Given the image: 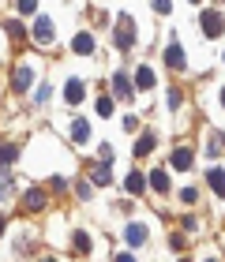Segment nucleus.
Returning a JSON list of instances; mask_svg holds the SVG:
<instances>
[{
  "instance_id": "obj_30",
  "label": "nucleus",
  "mask_w": 225,
  "mask_h": 262,
  "mask_svg": "<svg viewBox=\"0 0 225 262\" xmlns=\"http://www.w3.org/2000/svg\"><path fill=\"white\" fill-rule=\"evenodd\" d=\"M45 262H56V258H45Z\"/></svg>"
},
{
  "instance_id": "obj_10",
  "label": "nucleus",
  "mask_w": 225,
  "mask_h": 262,
  "mask_svg": "<svg viewBox=\"0 0 225 262\" xmlns=\"http://www.w3.org/2000/svg\"><path fill=\"white\" fill-rule=\"evenodd\" d=\"M72 49H75L79 56H90V53H94V34H75Z\"/></svg>"
},
{
  "instance_id": "obj_1",
  "label": "nucleus",
  "mask_w": 225,
  "mask_h": 262,
  "mask_svg": "<svg viewBox=\"0 0 225 262\" xmlns=\"http://www.w3.org/2000/svg\"><path fill=\"white\" fill-rule=\"evenodd\" d=\"M113 45L120 53H128L135 45V23H132V15H120L116 19V34H113Z\"/></svg>"
},
{
  "instance_id": "obj_2",
  "label": "nucleus",
  "mask_w": 225,
  "mask_h": 262,
  "mask_svg": "<svg viewBox=\"0 0 225 262\" xmlns=\"http://www.w3.org/2000/svg\"><path fill=\"white\" fill-rule=\"evenodd\" d=\"M199 27H203V34H207V38H218V34L225 30V23H221V15H218V11H203Z\"/></svg>"
},
{
  "instance_id": "obj_25",
  "label": "nucleus",
  "mask_w": 225,
  "mask_h": 262,
  "mask_svg": "<svg viewBox=\"0 0 225 262\" xmlns=\"http://www.w3.org/2000/svg\"><path fill=\"white\" fill-rule=\"evenodd\" d=\"M34 8H38V0H19V11H27V15H30Z\"/></svg>"
},
{
  "instance_id": "obj_4",
  "label": "nucleus",
  "mask_w": 225,
  "mask_h": 262,
  "mask_svg": "<svg viewBox=\"0 0 225 262\" xmlns=\"http://www.w3.org/2000/svg\"><path fill=\"white\" fill-rule=\"evenodd\" d=\"M30 82H34V68L30 64H19L15 71H11V86L15 90H30Z\"/></svg>"
},
{
  "instance_id": "obj_28",
  "label": "nucleus",
  "mask_w": 225,
  "mask_h": 262,
  "mask_svg": "<svg viewBox=\"0 0 225 262\" xmlns=\"http://www.w3.org/2000/svg\"><path fill=\"white\" fill-rule=\"evenodd\" d=\"M113 262H135V258H132V255H116Z\"/></svg>"
},
{
  "instance_id": "obj_19",
  "label": "nucleus",
  "mask_w": 225,
  "mask_h": 262,
  "mask_svg": "<svg viewBox=\"0 0 225 262\" xmlns=\"http://www.w3.org/2000/svg\"><path fill=\"white\" fill-rule=\"evenodd\" d=\"M75 251H79V255L90 251V236H87V232H75Z\"/></svg>"
},
{
  "instance_id": "obj_21",
  "label": "nucleus",
  "mask_w": 225,
  "mask_h": 262,
  "mask_svg": "<svg viewBox=\"0 0 225 262\" xmlns=\"http://www.w3.org/2000/svg\"><path fill=\"white\" fill-rule=\"evenodd\" d=\"M98 113H101V116H113V101L101 98V101H98Z\"/></svg>"
},
{
  "instance_id": "obj_7",
  "label": "nucleus",
  "mask_w": 225,
  "mask_h": 262,
  "mask_svg": "<svg viewBox=\"0 0 225 262\" xmlns=\"http://www.w3.org/2000/svg\"><path fill=\"white\" fill-rule=\"evenodd\" d=\"M90 180H94V184H101V187H105V184H113L109 165H105V161H94V165H90Z\"/></svg>"
},
{
  "instance_id": "obj_3",
  "label": "nucleus",
  "mask_w": 225,
  "mask_h": 262,
  "mask_svg": "<svg viewBox=\"0 0 225 262\" xmlns=\"http://www.w3.org/2000/svg\"><path fill=\"white\" fill-rule=\"evenodd\" d=\"M53 34H56V27H53V19H45V15H38V23H34V41H38V45H49V41H53Z\"/></svg>"
},
{
  "instance_id": "obj_26",
  "label": "nucleus",
  "mask_w": 225,
  "mask_h": 262,
  "mask_svg": "<svg viewBox=\"0 0 225 262\" xmlns=\"http://www.w3.org/2000/svg\"><path fill=\"white\" fill-rule=\"evenodd\" d=\"M180 101H184V98H180V90H169V109H176Z\"/></svg>"
},
{
  "instance_id": "obj_12",
  "label": "nucleus",
  "mask_w": 225,
  "mask_h": 262,
  "mask_svg": "<svg viewBox=\"0 0 225 262\" xmlns=\"http://www.w3.org/2000/svg\"><path fill=\"white\" fill-rule=\"evenodd\" d=\"M150 187H154L158 195H165V191H169V172H165V169H154V176H150Z\"/></svg>"
},
{
  "instance_id": "obj_16",
  "label": "nucleus",
  "mask_w": 225,
  "mask_h": 262,
  "mask_svg": "<svg viewBox=\"0 0 225 262\" xmlns=\"http://www.w3.org/2000/svg\"><path fill=\"white\" fill-rule=\"evenodd\" d=\"M154 82H158V79H154V71H150V68H139V71H135V86H143V90H150Z\"/></svg>"
},
{
  "instance_id": "obj_14",
  "label": "nucleus",
  "mask_w": 225,
  "mask_h": 262,
  "mask_svg": "<svg viewBox=\"0 0 225 262\" xmlns=\"http://www.w3.org/2000/svg\"><path fill=\"white\" fill-rule=\"evenodd\" d=\"M128 244H132V247H139V244H147V229H143V225H128Z\"/></svg>"
},
{
  "instance_id": "obj_20",
  "label": "nucleus",
  "mask_w": 225,
  "mask_h": 262,
  "mask_svg": "<svg viewBox=\"0 0 225 262\" xmlns=\"http://www.w3.org/2000/svg\"><path fill=\"white\" fill-rule=\"evenodd\" d=\"M15 146H4V150H0V165H11V161H15Z\"/></svg>"
},
{
  "instance_id": "obj_6",
  "label": "nucleus",
  "mask_w": 225,
  "mask_h": 262,
  "mask_svg": "<svg viewBox=\"0 0 225 262\" xmlns=\"http://www.w3.org/2000/svg\"><path fill=\"white\" fill-rule=\"evenodd\" d=\"M83 94H87L83 79H68V86H64V98H68V105H79V101H83Z\"/></svg>"
},
{
  "instance_id": "obj_23",
  "label": "nucleus",
  "mask_w": 225,
  "mask_h": 262,
  "mask_svg": "<svg viewBox=\"0 0 225 262\" xmlns=\"http://www.w3.org/2000/svg\"><path fill=\"white\" fill-rule=\"evenodd\" d=\"M180 199H184V202H195V199H199V191H195V187H184Z\"/></svg>"
},
{
  "instance_id": "obj_31",
  "label": "nucleus",
  "mask_w": 225,
  "mask_h": 262,
  "mask_svg": "<svg viewBox=\"0 0 225 262\" xmlns=\"http://www.w3.org/2000/svg\"><path fill=\"white\" fill-rule=\"evenodd\" d=\"M221 101H225V90H221Z\"/></svg>"
},
{
  "instance_id": "obj_33",
  "label": "nucleus",
  "mask_w": 225,
  "mask_h": 262,
  "mask_svg": "<svg viewBox=\"0 0 225 262\" xmlns=\"http://www.w3.org/2000/svg\"><path fill=\"white\" fill-rule=\"evenodd\" d=\"M180 262H188V258H180Z\"/></svg>"
},
{
  "instance_id": "obj_17",
  "label": "nucleus",
  "mask_w": 225,
  "mask_h": 262,
  "mask_svg": "<svg viewBox=\"0 0 225 262\" xmlns=\"http://www.w3.org/2000/svg\"><path fill=\"white\" fill-rule=\"evenodd\" d=\"M154 150V135L147 131V135H139V142H135V158H143V154H150Z\"/></svg>"
},
{
  "instance_id": "obj_11",
  "label": "nucleus",
  "mask_w": 225,
  "mask_h": 262,
  "mask_svg": "<svg viewBox=\"0 0 225 262\" xmlns=\"http://www.w3.org/2000/svg\"><path fill=\"white\" fill-rule=\"evenodd\" d=\"M113 94H116V98H132V86H128L124 71H116V75H113Z\"/></svg>"
},
{
  "instance_id": "obj_24",
  "label": "nucleus",
  "mask_w": 225,
  "mask_h": 262,
  "mask_svg": "<svg viewBox=\"0 0 225 262\" xmlns=\"http://www.w3.org/2000/svg\"><path fill=\"white\" fill-rule=\"evenodd\" d=\"M169 8H173L169 0H154V11H161V15H169Z\"/></svg>"
},
{
  "instance_id": "obj_18",
  "label": "nucleus",
  "mask_w": 225,
  "mask_h": 262,
  "mask_svg": "<svg viewBox=\"0 0 225 262\" xmlns=\"http://www.w3.org/2000/svg\"><path fill=\"white\" fill-rule=\"evenodd\" d=\"M72 135H75V142H87V139H90V124H87V120H75V124H72Z\"/></svg>"
},
{
  "instance_id": "obj_15",
  "label": "nucleus",
  "mask_w": 225,
  "mask_h": 262,
  "mask_svg": "<svg viewBox=\"0 0 225 262\" xmlns=\"http://www.w3.org/2000/svg\"><path fill=\"white\" fill-rule=\"evenodd\" d=\"M124 187H128V191H132V195H143V187H147L143 172H132V176H128V180H124Z\"/></svg>"
},
{
  "instance_id": "obj_9",
  "label": "nucleus",
  "mask_w": 225,
  "mask_h": 262,
  "mask_svg": "<svg viewBox=\"0 0 225 262\" xmlns=\"http://www.w3.org/2000/svg\"><path fill=\"white\" fill-rule=\"evenodd\" d=\"M207 184L214 187L218 199H225V169H210V172H207Z\"/></svg>"
},
{
  "instance_id": "obj_5",
  "label": "nucleus",
  "mask_w": 225,
  "mask_h": 262,
  "mask_svg": "<svg viewBox=\"0 0 225 262\" xmlns=\"http://www.w3.org/2000/svg\"><path fill=\"white\" fill-rule=\"evenodd\" d=\"M192 158H195V154L188 150V146H176V150H173V158H169V169H176V172L192 169Z\"/></svg>"
},
{
  "instance_id": "obj_22",
  "label": "nucleus",
  "mask_w": 225,
  "mask_h": 262,
  "mask_svg": "<svg viewBox=\"0 0 225 262\" xmlns=\"http://www.w3.org/2000/svg\"><path fill=\"white\" fill-rule=\"evenodd\" d=\"M75 195H79V199H90V184L79 180V184H75Z\"/></svg>"
},
{
  "instance_id": "obj_32",
  "label": "nucleus",
  "mask_w": 225,
  "mask_h": 262,
  "mask_svg": "<svg viewBox=\"0 0 225 262\" xmlns=\"http://www.w3.org/2000/svg\"><path fill=\"white\" fill-rule=\"evenodd\" d=\"M192 4H199V0H192Z\"/></svg>"
},
{
  "instance_id": "obj_13",
  "label": "nucleus",
  "mask_w": 225,
  "mask_h": 262,
  "mask_svg": "<svg viewBox=\"0 0 225 262\" xmlns=\"http://www.w3.org/2000/svg\"><path fill=\"white\" fill-rule=\"evenodd\" d=\"M165 64H169V68H176V71H180L184 68V53H180V45H169V49H165Z\"/></svg>"
},
{
  "instance_id": "obj_8",
  "label": "nucleus",
  "mask_w": 225,
  "mask_h": 262,
  "mask_svg": "<svg viewBox=\"0 0 225 262\" xmlns=\"http://www.w3.org/2000/svg\"><path fill=\"white\" fill-rule=\"evenodd\" d=\"M23 206H27L30 213H38V210L45 206V191H38V187H30V191L23 195Z\"/></svg>"
},
{
  "instance_id": "obj_27",
  "label": "nucleus",
  "mask_w": 225,
  "mask_h": 262,
  "mask_svg": "<svg viewBox=\"0 0 225 262\" xmlns=\"http://www.w3.org/2000/svg\"><path fill=\"white\" fill-rule=\"evenodd\" d=\"M221 150H225V139H221V135H218V139H214V142H210V154H221Z\"/></svg>"
},
{
  "instance_id": "obj_29",
  "label": "nucleus",
  "mask_w": 225,
  "mask_h": 262,
  "mask_svg": "<svg viewBox=\"0 0 225 262\" xmlns=\"http://www.w3.org/2000/svg\"><path fill=\"white\" fill-rule=\"evenodd\" d=\"M0 236H4V217H0Z\"/></svg>"
}]
</instances>
